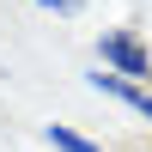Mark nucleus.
<instances>
[{"label": "nucleus", "instance_id": "nucleus-1", "mask_svg": "<svg viewBox=\"0 0 152 152\" xmlns=\"http://www.w3.org/2000/svg\"><path fill=\"white\" fill-rule=\"evenodd\" d=\"M97 49H104V61L116 67V79H152V61H146V49L134 43L128 31H110Z\"/></svg>", "mask_w": 152, "mask_h": 152}, {"label": "nucleus", "instance_id": "nucleus-2", "mask_svg": "<svg viewBox=\"0 0 152 152\" xmlns=\"http://www.w3.org/2000/svg\"><path fill=\"white\" fill-rule=\"evenodd\" d=\"M91 85H97V91H110L116 104H128L134 116H146V122H152V91H140L134 79H116V73H91Z\"/></svg>", "mask_w": 152, "mask_h": 152}, {"label": "nucleus", "instance_id": "nucleus-3", "mask_svg": "<svg viewBox=\"0 0 152 152\" xmlns=\"http://www.w3.org/2000/svg\"><path fill=\"white\" fill-rule=\"evenodd\" d=\"M49 140H55V152H97L85 134H73V128H61V122H49Z\"/></svg>", "mask_w": 152, "mask_h": 152}, {"label": "nucleus", "instance_id": "nucleus-4", "mask_svg": "<svg viewBox=\"0 0 152 152\" xmlns=\"http://www.w3.org/2000/svg\"><path fill=\"white\" fill-rule=\"evenodd\" d=\"M43 6H61V12H73V6H79V0H43Z\"/></svg>", "mask_w": 152, "mask_h": 152}]
</instances>
